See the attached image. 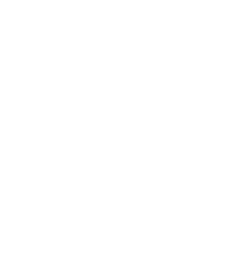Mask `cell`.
<instances>
[]
</instances>
